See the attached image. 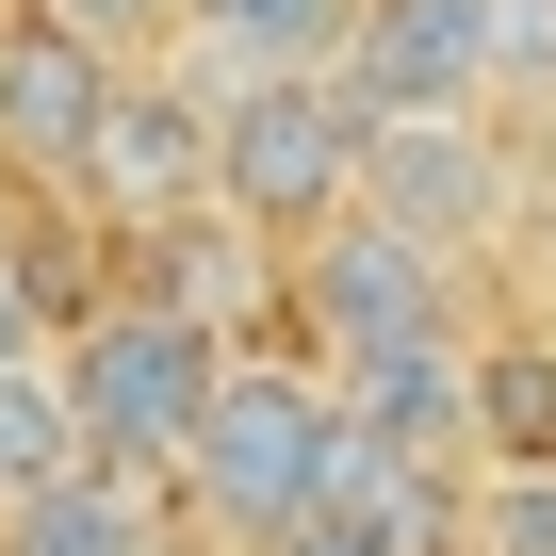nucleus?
Returning a JSON list of instances; mask_svg holds the SVG:
<instances>
[{
    "mask_svg": "<svg viewBox=\"0 0 556 556\" xmlns=\"http://www.w3.org/2000/svg\"><path fill=\"white\" fill-rule=\"evenodd\" d=\"M328 475H344V377H328V361H262V344H229L213 426H197V458H180L197 540H229V556H295V540L328 523Z\"/></svg>",
    "mask_w": 556,
    "mask_h": 556,
    "instance_id": "f257e3e1",
    "label": "nucleus"
},
{
    "mask_svg": "<svg viewBox=\"0 0 556 556\" xmlns=\"http://www.w3.org/2000/svg\"><path fill=\"white\" fill-rule=\"evenodd\" d=\"M213 377H229V344H213L197 312H164V295H99V312L66 328L83 442H99V475H131V491H180V458H197V426H213Z\"/></svg>",
    "mask_w": 556,
    "mask_h": 556,
    "instance_id": "f03ea898",
    "label": "nucleus"
},
{
    "mask_svg": "<svg viewBox=\"0 0 556 556\" xmlns=\"http://www.w3.org/2000/svg\"><path fill=\"white\" fill-rule=\"evenodd\" d=\"M213 115H229V131H213V213H245L262 245H312V229L361 213L377 115H361L344 83H245V99H213Z\"/></svg>",
    "mask_w": 556,
    "mask_h": 556,
    "instance_id": "7ed1b4c3",
    "label": "nucleus"
},
{
    "mask_svg": "<svg viewBox=\"0 0 556 556\" xmlns=\"http://www.w3.org/2000/svg\"><path fill=\"white\" fill-rule=\"evenodd\" d=\"M295 312H312V361L328 377H377V361L458 344V262L409 245V229H377V213H344V229L295 245Z\"/></svg>",
    "mask_w": 556,
    "mask_h": 556,
    "instance_id": "20e7f679",
    "label": "nucleus"
},
{
    "mask_svg": "<svg viewBox=\"0 0 556 556\" xmlns=\"http://www.w3.org/2000/svg\"><path fill=\"white\" fill-rule=\"evenodd\" d=\"M213 83L197 66H131L115 83V115H99V148H83V197L115 213V229H180V213H213Z\"/></svg>",
    "mask_w": 556,
    "mask_h": 556,
    "instance_id": "39448f33",
    "label": "nucleus"
},
{
    "mask_svg": "<svg viewBox=\"0 0 556 556\" xmlns=\"http://www.w3.org/2000/svg\"><path fill=\"white\" fill-rule=\"evenodd\" d=\"M115 50H83L66 17H0V180H83V148H99V115H115Z\"/></svg>",
    "mask_w": 556,
    "mask_h": 556,
    "instance_id": "423d86ee",
    "label": "nucleus"
},
{
    "mask_svg": "<svg viewBox=\"0 0 556 556\" xmlns=\"http://www.w3.org/2000/svg\"><path fill=\"white\" fill-rule=\"evenodd\" d=\"M377 131H409V115H491V17L475 0H361V50L328 66Z\"/></svg>",
    "mask_w": 556,
    "mask_h": 556,
    "instance_id": "0eeeda50",
    "label": "nucleus"
},
{
    "mask_svg": "<svg viewBox=\"0 0 556 556\" xmlns=\"http://www.w3.org/2000/svg\"><path fill=\"white\" fill-rule=\"evenodd\" d=\"M361 213L377 229H409V245H491V213H507V148H491V115H409V131H377L361 148Z\"/></svg>",
    "mask_w": 556,
    "mask_h": 556,
    "instance_id": "6e6552de",
    "label": "nucleus"
},
{
    "mask_svg": "<svg viewBox=\"0 0 556 556\" xmlns=\"http://www.w3.org/2000/svg\"><path fill=\"white\" fill-rule=\"evenodd\" d=\"M344 50H361V0H197V17H180V66L213 99H245V83H328Z\"/></svg>",
    "mask_w": 556,
    "mask_h": 556,
    "instance_id": "1a4fd4ad",
    "label": "nucleus"
},
{
    "mask_svg": "<svg viewBox=\"0 0 556 556\" xmlns=\"http://www.w3.org/2000/svg\"><path fill=\"white\" fill-rule=\"evenodd\" d=\"M344 426L426 458V475H491V426H475V344H426V361H377L344 377Z\"/></svg>",
    "mask_w": 556,
    "mask_h": 556,
    "instance_id": "9d476101",
    "label": "nucleus"
},
{
    "mask_svg": "<svg viewBox=\"0 0 556 556\" xmlns=\"http://www.w3.org/2000/svg\"><path fill=\"white\" fill-rule=\"evenodd\" d=\"M83 475H99V442H83V393H66V344H50V361L0 377V523L50 507V491H83Z\"/></svg>",
    "mask_w": 556,
    "mask_h": 556,
    "instance_id": "9b49d317",
    "label": "nucleus"
},
{
    "mask_svg": "<svg viewBox=\"0 0 556 556\" xmlns=\"http://www.w3.org/2000/svg\"><path fill=\"white\" fill-rule=\"evenodd\" d=\"M262 229L245 213H180V229H148V278H131V295H164V312H197L213 344H229V312H262Z\"/></svg>",
    "mask_w": 556,
    "mask_h": 556,
    "instance_id": "f8f14e48",
    "label": "nucleus"
},
{
    "mask_svg": "<svg viewBox=\"0 0 556 556\" xmlns=\"http://www.w3.org/2000/svg\"><path fill=\"white\" fill-rule=\"evenodd\" d=\"M0 556H164V491L83 475V491H50V507H17V523H0Z\"/></svg>",
    "mask_w": 556,
    "mask_h": 556,
    "instance_id": "ddd939ff",
    "label": "nucleus"
},
{
    "mask_svg": "<svg viewBox=\"0 0 556 556\" xmlns=\"http://www.w3.org/2000/svg\"><path fill=\"white\" fill-rule=\"evenodd\" d=\"M475 426H491V475L556 458V328H523V344H475Z\"/></svg>",
    "mask_w": 556,
    "mask_h": 556,
    "instance_id": "4468645a",
    "label": "nucleus"
},
{
    "mask_svg": "<svg viewBox=\"0 0 556 556\" xmlns=\"http://www.w3.org/2000/svg\"><path fill=\"white\" fill-rule=\"evenodd\" d=\"M458 556H556V458L475 475V540H458Z\"/></svg>",
    "mask_w": 556,
    "mask_h": 556,
    "instance_id": "2eb2a0df",
    "label": "nucleus"
},
{
    "mask_svg": "<svg viewBox=\"0 0 556 556\" xmlns=\"http://www.w3.org/2000/svg\"><path fill=\"white\" fill-rule=\"evenodd\" d=\"M34 17H66V34H83V50H115V66H164L197 0H34Z\"/></svg>",
    "mask_w": 556,
    "mask_h": 556,
    "instance_id": "dca6fc26",
    "label": "nucleus"
},
{
    "mask_svg": "<svg viewBox=\"0 0 556 556\" xmlns=\"http://www.w3.org/2000/svg\"><path fill=\"white\" fill-rule=\"evenodd\" d=\"M491 17V99H556V0H475Z\"/></svg>",
    "mask_w": 556,
    "mask_h": 556,
    "instance_id": "f3484780",
    "label": "nucleus"
},
{
    "mask_svg": "<svg viewBox=\"0 0 556 556\" xmlns=\"http://www.w3.org/2000/svg\"><path fill=\"white\" fill-rule=\"evenodd\" d=\"M17 361H50V262L0 229V377H17Z\"/></svg>",
    "mask_w": 556,
    "mask_h": 556,
    "instance_id": "a211bd4d",
    "label": "nucleus"
},
{
    "mask_svg": "<svg viewBox=\"0 0 556 556\" xmlns=\"http://www.w3.org/2000/svg\"><path fill=\"white\" fill-rule=\"evenodd\" d=\"M295 556H393V540H361V523H312V540H295Z\"/></svg>",
    "mask_w": 556,
    "mask_h": 556,
    "instance_id": "6ab92c4d",
    "label": "nucleus"
}]
</instances>
